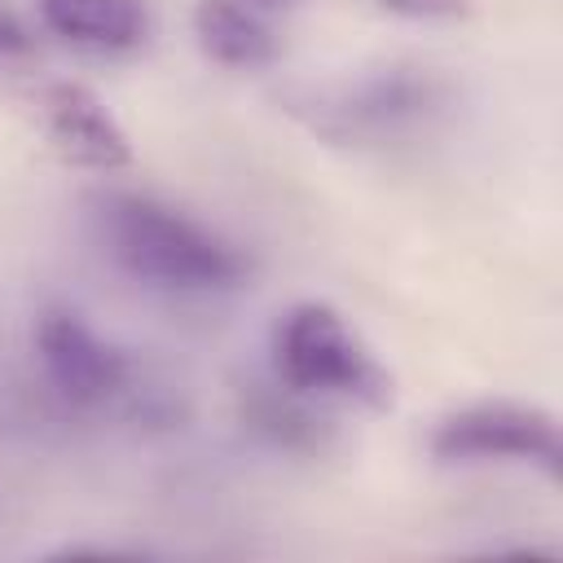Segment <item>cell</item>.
<instances>
[{
    "instance_id": "cell-1",
    "label": "cell",
    "mask_w": 563,
    "mask_h": 563,
    "mask_svg": "<svg viewBox=\"0 0 563 563\" xmlns=\"http://www.w3.org/2000/svg\"><path fill=\"white\" fill-rule=\"evenodd\" d=\"M97 224L110 260L150 286L224 290L246 273V260L224 238L154 198L106 194L97 202Z\"/></svg>"
},
{
    "instance_id": "cell-2",
    "label": "cell",
    "mask_w": 563,
    "mask_h": 563,
    "mask_svg": "<svg viewBox=\"0 0 563 563\" xmlns=\"http://www.w3.org/2000/svg\"><path fill=\"white\" fill-rule=\"evenodd\" d=\"M277 374L290 391L343 396L365 409H391L396 383L361 334L330 303H295L277 325Z\"/></svg>"
},
{
    "instance_id": "cell-3",
    "label": "cell",
    "mask_w": 563,
    "mask_h": 563,
    "mask_svg": "<svg viewBox=\"0 0 563 563\" xmlns=\"http://www.w3.org/2000/svg\"><path fill=\"white\" fill-rule=\"evenodd\" d=\"M431 453L440 462H493V457L532 462L550 479H559L563 471V444L554 418L537 405H515V400H484L449 413L431 435Z\"/></svg>"
},
{
    "instance_id": "cell-4",
    "label": "cell",
    "mask_w": 563,
    "mask_h": 563,
    "mask_svg": "<svg viewBox=\"0 0 563 563\" xmlns=\"http://www.w3.org/2000/svg\"><path fill=\"white\" fill-rule=\"evenodd\" d=\"M40 128L48 150L84 172H119L132 163V141L106 101L75 79H57L40 92Z\"/></svg>"
},
{
    "instance_id": "cell-5",
    "label": "cell",
    "mask_w": 563,
    "mask_h": 563,
    "mask_svg": "<svg viewBox=\"0 0 563 563\" xmlns=\"http://www.w3.org/2000/svg\"><path fill=\"white\" fill-rule=\"evenodd\" d=\"M35 352H40L53 387L75 405H101L128 378L123 352H114L106 339H97L92 325L70 308H48L35 321Z\"/></svg>"
},
{
    "instance_id": "cell-6",
    "label": "cell",
    "mask_w": 563,
    "mask_h": 563,
    "mask_svg": "<svg viewBox=\"0 0 563 563\" xmlns=\"http://www.w3.org/2000/svg\"><path fill=\"white\" fill-rule=\"evenodd\" d=\"M44 26L84 48H141L150 35V4L145 0H35Z\"/></svg>"
},
{
    "instance_id": "cell-7",
    "label": "cell",
    "mask_w": 563,
    "mask_h": 563,
    "mask_svg": "<svg viewBox=\"0 0 563 563\" xmlns=\"http://www.w3.org/2000/svg\"><path fill=\"white\" fill-rule=\"evenodd\" d=\"M194 35H198V48L220 66L251 70L277 57V35L255 13H246L238 0H198Z\"/></svg>"
},
{
    "instance_id": "cell-8",
    "label": "cell",
    "mask_w": 563,
    "mask_h": 563,
    "mask_svg": "<svg viewBox=\"0 0 563 563\" xmlns=\"http://www.w3.org/2000/svg\"><path fill=\"white\" fill-rule=\"evenodd\" d=\"M387 13L422 18V22H457L471 13V0H378Z\"/></svg>"
},
{
    "instance_id": "cell-9",
    "label": "cell",
    "mask_w": 563,
    "mask_h": 563,
    "mask_svg": "<svg viewBox=\"0 0 563 563\" xmlns=\"http://www.w3.org/2000/svg\"><path fill=\"white\" fill-rule=\"evenodd\" d=\"M22 48H26V31L0 13V53H22Z\"/></svg>"
}]
</instances>
